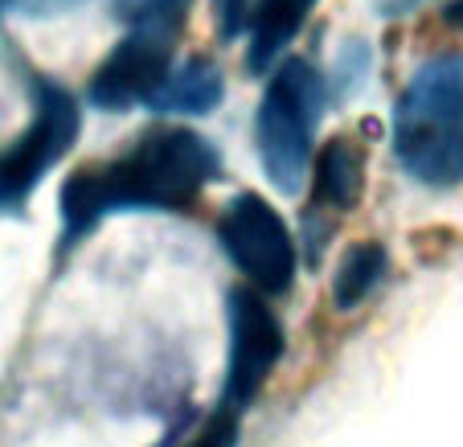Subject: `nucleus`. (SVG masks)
<instances>
[{"label":"nucleus","mask_w":463,"mask_h":447,"mask_svg":"<svg viewBox=\"0 0 463 447\" xmlns=\"http://www.w3.org/2000/svg\"><path fill=\"white\" fill-rule=\"evenodd\" d=\"M222 176V152L193 128L160 123L148 128L128 152L74 168L61 181V251L79 246L103 218L123 210L184 214Z\"/></svg>","instance_id":"nucleus-1"},{"label":"nucleus","mask_w":463,"mask_h":447,"mask_svg":"<svg viewBox=\"0 0 463 447\" xmlns=\"http://www.w3.org/2000/svg\"><path fill=\"white\" fill-rule=\"evenodd\" d=\"M393 157L427 189L463 185V53L422 62L393 107Z\"/></svg>","instance_id":"nucleus-2"},{"label":"nucleus","mask_w":463,"mask_h":447,"mask_svg":"<svg viewBox=\"0 0 463 447\" xmlns=\"http://www.w3.org/2000/svg\"><path fill=\"white\" fill-rule=\"evenodd\" d=\"M324 111V82L312 62L288 58L267 79L259 115H254V144L259 160L279 194L296 197L312 168L316 128Z\"/></svg>","instance_id":"nucleus-3"},{"label":"nucleus","mask_w":463,"mask_h":447,"mask_svg":"<svg viewBox=\"0 0 463 447\" xmlns=\"http://www.w3.org/2000/svg\"><path fill=\"white\" fill-rule=\"evenodd\" d=\"M82 128L79 99L53 79L33 82V119L0 152V210H17L29 202L42 176L74 148Z\"/></svg>","instance_id":"nucleus-4"},{"label":"nucleus","mask_w":463,"mask_h":447,"mask_svg":"<svg viewBox=\"0 0 463 447\" xmlns=\"http://www.w3.org/2000/svg\"><path fill=\"white\" fill-rule=\"evenodd\" d=\"M218 243L242 280L262 296H283L296 283L299 251L288 222L267 197L238 194L218 218Z\"/></svg>","instance_id":"nucleus-5"},{"label":"nucleus","mask_w":463,"mask_h":447,"mask_svg":"<svg viewBox=\"0 0 463 447\" xmlns=\"http://www.w3.org/2000/svg\"><path fill=\"white\" fill-rule=\"evenodd\" d=\"M226 386H222V406L242 414L259 398V390L271 382L275 366L283 357V325L271 312L267 296L254 288H230L226 296Z\"/></svg>","instance_id":"nucleus-6"},{"label":"nucleus","mask_w":463,"mask_h":447,"mask_svg":"<svg viewBox=\"0 0 463 447\" xmlns=\"http://www.w3.org/2000/svg\"><path fill=\"white\" fill-rule=\"evenodd\" d=\"M365 189V148L349 136H333L320 152H312V214H349Z\"/></svg>","instance_id":"nucleus-7"},{"label":"nucleus","mask_w":463,"mask_h":447,"mask_svg":"<svg viewBox=\"0 0 463 447\" xmlns=\"http://www.w3.org/2000/svg\"><path fill=\"white\" fill-rule=\"evenodd\" d=\"M316 0H254L250 9V45H246V71L267 74L275 66L283 50L291 45V37L304 29V21L312 17Z\"/></svg>","instance_id":"nucleus-8"},{"label":"nucleus","mask_w":463,"mask_h":447,"mask_svg":"<svg viewBox=\"0 0 463 447\" xmlns=\"http://www.w3.org/2000/svg\"><path fill=\"white\" fill-rule=\"evenodd\" d=\"M222 71L210 58H189L176 71L165 74L156 95L148 99L152 111L160 115H210L222 103Z\"/></svg>","instance_id":"nucleus-9"},{"label":"nucleus","mask_w":463,"mask_h":447,"mask_svg":"<svg viewBox=\"0 0 463 447\" xmlns=\"http://www.w3.org/2000/svg\"><path fill=\"white\" fill-rule=\"evenodd\" d=\"M390 271V251L382 243H353L349 251L341 254V263L333 271V304L336 312H353L369 291L382 283V275Z\"/></svg>","instance_id":"nucleus-10"},{"label":"nucleus","mask_w":463,"mask_h":447,"mask_svg":"<svg viewBox=\"0 0 463 447\" xmlns=\"http://www.w3.org/2000/svg\"><path fill=\"white\" fill-rule=\"evenodd\" d=\"M238 435H242V414L218 403V411L205 419V427L184 447H238Z\"/></svg>","instance_id":"nucleus-11"},{"label":"nucleus","mask_w":463,"mask_h":447,"mask_svg":"<svg viewBox=\"0 0 463 447\" xmlns=\"http://www.w3.org/2000/svg\"><path fill=\"white\" fill-rule=\"evenodd\" d=\"M254 0H213V21H218V37L222 42H234L238 33L250 21Z\"/></svg>","instance_id":"nucleus-12"},{"label":"nucleus","mask_w":463,"mask_h":447,"mask_svg":"<svg viewBox=\"0 0 463 447\" xmlns=\"http://www.w3.org/2000/svg\"><path fill=\"white\" fill-rule=\"evenodd\" d=\"M87 0H0V13H17V17H53V13L79 9Z\"/></svg>","instance_id":"nucleus-13"},{"label":"nucleus","mask_w":463,"mask_h":447,"mask_svg":"<svg viewBox=\"0 0 463 447\" xmlns=\"http://www.w3.org/2000/svg\"><path fill=\"white\" fill-rule=\"evenodd\" d=\"M443 17H447V25L459 29V33H463V0H451V5L443 9Z\"/></svg>","instance_id":"nucleus-14"}]
</instances>
